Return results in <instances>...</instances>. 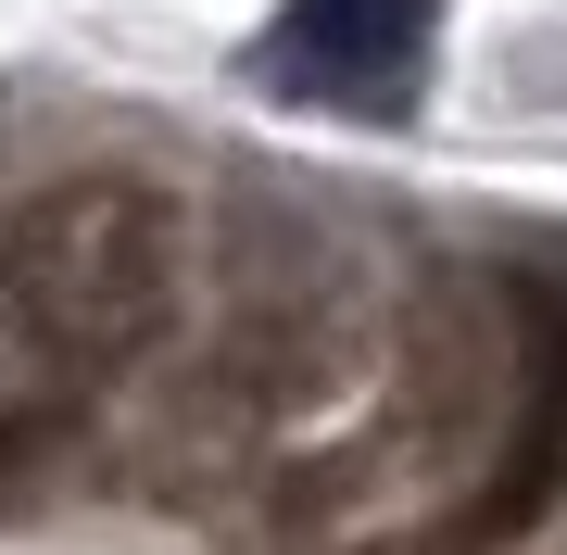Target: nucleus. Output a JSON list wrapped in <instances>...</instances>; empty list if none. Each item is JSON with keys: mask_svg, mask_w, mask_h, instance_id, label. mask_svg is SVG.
Returning <instances> with one entry per match:
<instances>
[{"mask_svg": "<svg viewBox=\"0 0 567 555\" xmlns=\"http://www.w3.org/2000/svg\"><path fill=\"white\" fill-rule=\"evenodd\" d=\"M177 290H189V227L140 165H76L25 189L0 227V316L63 379H126L177 329Z\"/></svg>", "mask_w": 567, "mask_h": 555, "instance_id": "nucleus-1", "label": "nucleus"}, {"mask_svg": "<svg viewBox=\"0 0 567 555\" xmlns=\"http://www.w3.org/2000/svg\"><path fill=\"white\" fill-rule=\"evenodd\" d=\"M429 39H442L429 0H278V25L252 39V63L290 89V102L404 114L416 76H429Z\"/></svg>", "mask_w": 567, "mask_h": 555, "instance_id": "nucleus-2", "label": "nucleus"}, {"mask_svg": "<svg viewBox=\"0 0 567 555\" xmlns=\"http://www.w3.org/2000/svg\"><path fill=\"white\" fill-rule=\"evenodd\" d=\"M13 454H25V417H0V467H13Z\"/></svg>", "mask_w": 567, "mask_h": 555, "instance_id": "nucleus-3", "label": "nucleus"}]
</instances>
